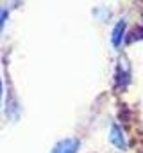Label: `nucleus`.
<instances>
[{"mask_svg":"<svg viewBox=\"0 0 143 153\" xmlns=\"http://www.w3.org/2000/svg\"><path fill=\"white\" fill-rule=\"evenodd\" d=\"M79 150V141L73 139V137H66L63 141H59L50 153H77Z\"/></svg>","mask_w":143,"mask_h":153,"instance_id":"f03ea898","label":"nucleus"},{"mask_svg":"<svg viewBox=\"0 0 143 153\" xmlns=\"http://www.w3.org/2000/svg\"><path fill=\"white\" fill-rule=\"evenodd\" d=\"M2 91L4 89H2V80H0V105H2Z\"/></svg>","mask_w":143,"mask_h":153,"instance_id":"39448f33","label":"nucleus"},{"mask_svg":"<svg viewBox=\"0 0 143 153\" xmlns=\"http://www.w3.org/2000/svg\"><path fill=\"white\" fill-rule=\"evenodd\" d=\"M125 27H127V23L123 22V20H120L116 25H114V29H113V34H111V41H113V45L118 48L122 43H123V38H125Z\"/></svg>","mask_w":143,"mask_h":153,"instance_id":"7ed1b4c3","label":"nucleus"},{"mask_svg":"<svg viewBox=\"0 0 143 153\" xmlns=\"http://www.w3.org/2000/svg\"><path fill=\"white\" fill-rule=\"evenodd\" d=\"M5 20H7V11L5 9H0V30L5 25Z\"/></svg>","mask_w":143,"mask_h":153,"instance_id":"20e7f679","label":"nucleus"},{"mask_svg":"<svg viewBox=\"0 0 143 153\" xmlns=\"http://www.w3.org/2000/svg\"><path fill=\"white\" fill-rule=\"evenodd\" d=\"M109 141H111V144L113 146H116L118 150H127V139H125V134H123V130L116 125V123H113L111 125V128H109Z\"/></svg>","mask_w":143,"mask_h":153,"instance_id":"f257e3e1","label":"nucleus"}]
</instances>
